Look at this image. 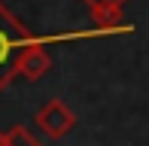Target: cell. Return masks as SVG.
<instances>
[{
  "mask_svg": "<svg viewBox=\"0 0 149 146\" xmlns=\"http://www.w3.org/2000/svg\"><path fill=\"white\" fill-rule=\"evenodd\" d=\"M113 34H125V31L91 28V31H73V34L37 37V34H31L12 12H6L3 3H0V91L9 85L12 76H18V61H22V55L31 46H52V43H64V40H88V37H113Z\"/></svg>",
  "mask_w": 149,
  "mask_h": 146,
  "instance_id": "6da1fadb",
  "label": "cell"
},
{
  "mask_svg": "<svg viewBox=\"0 0 149 146\" xmlns=\"http://www.w3.org/2000/svg\"><path fill=\"white\" fill-rule=\"evenodd\" d=\"M37 125H40V131H46V137H55L58 140V137H64V134L73 131L76 116H73L61 101H49L43 110L37 113Z\"/></svg>",
  "mask_w": 149,
  "mask_h": 146,
  "instance_id": "7a4b0ae2",
  "label": "cell"
},
{
  "mask_svg": "<svg viewBox=\"0 0 149 146\" xmlns=\"http://www.w3.org/2000/svg\"><path fill=\"white\" fill-rule=\"evenodd\" d=\"M49 67H52V58H49V52H46V46H31L22 55V61H18V76L37 82V79H43L46 73H49Z\"/></svg>",
  "mask_w": 149,
  "mask_h": 146,
  "instance_id": "3957f363",
  "label": "cell"
},
{
  "mask_svg": "<svg viewBox=\"0 0 149 146\" xmlns=\"http://www.w3.org/2000/svg\"><path fill=\"white\" fill-rule=\"evenodd\" d=\"M122 6H125V3H97V6H88L91 22L97 24V28H113V31L131 34L134 28H128V24L122 22Z\"/></svg>",
  "mask_w": 149,
  "mask_h": 146,
  "instance_id": "277c9868",
  "label": "cell"
},
{
  "mask_svg": "<svg viewBox=\"0 0 149 146\" xmlns=\"http://www.w3.org/2000/svg\"><path fill=\"white\" fill-rule=\"evenodd\" d=\"M3 146H40V143L33 140L24 128H12V131L3 134Z\"/></svg>",
  "mask_w": 149,
  "mask_h": 146,
  "instance_id": "5b68a950",
  "label": "cell"
},
{
  "mask_svg": "<svg viewBox=\"0 0 149 146\" xmlns=\"http://www.w3.org/2000/svg\"><path fill=\"white\" fill-rule=\"evenodd\" d=\"M88 6H97V3H128V0H85Z\"/></svg>",
  "mask_w": 149,
  "mask_h": 146,
  "instance_id": "8992f818",
  "label": "cell"
},
{
  "mask_svg": "<svg viewBox=\"0 0 149 146\" xmlns=\"http://www.w3.org/2000/svg\"><path fill=\"white\" fill-rule=\"evenodd\" d=\"M0 146H3V134H0Z\"/></svg>",
  "mask_w": 149,
  "mask_h": 146,
  "instance_id": "52a82bcc",
  "label": "cell"
}]
</instances>
